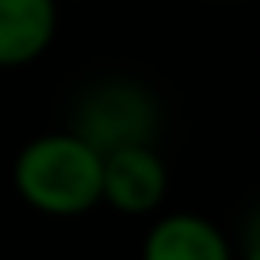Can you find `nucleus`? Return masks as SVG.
Here are the masks:
<instances>
[{"mask_svg": "<svg viewBox=\"0 0 260 260\" xmlns=\"http://www.w3.org/2000/svg\"><path fill=\"white\" fill-rule=\"evenodd\" d=\"M169 195V165L153 146H134L104 157L100 203L119 214H153Z\"/></svg>", "mask_w": 260, "mask_h": 260, "instance_id": "3", "label": "nucleus"}, {"mask_svg": "<svg viewBox=\"0 0 260 260\" xmlns=\"http://www.w3.org/2000/svg\"><path fill=\"white\" fill-rule=\"evenodd\" d=\"M142 260H237L230 237L203 214H161L142 241Z\"/></svg>", "mask_w": 260, "mask_h": 260, "instance_id": "4", "label": "nucleus"}, {"mask_svg": "<svg viewBox=\"0 0 260 260\" xmlns=\"http://www.w3.org/2000/svg\"><path fill=\"white\" fill-rule=\"evenodd\" d=\"M100 180L104 157L69 130L31 138L12 165L19 199L50 218H77L100 207Z\"/></svg>", "mask_w": 260, "mask_h": 260, "instance_id": "1", "label": "nucleus"}, {"mask_svg": "<svg viewBox=\"0 0 260 260\" xmlns=\"http://www.w3.org/2000/svg\"><path fill=\"white\" fill-rule=\"evenodd\" d=\"M157 126H161V107H157L153 92L138 81L115 77L81 96L69 134H77L88 149L107 157L119 149L153 146Z\"/></svg>", "mask_w": 260, "mask_h": 260, "instance_id": "2", "label": "nucleus"}, {"mask_svg": "<svg viewBox=\"0 0 260 260\" xmlns=\"http://www.w3.org/2000/svg\"><path fill=\"white\" fill-rule=\"evenodd\" d=\"M57 35V0H0V69L39 61Z\"/></svg>", "mask_w": 260, "mask_h": 260, "instance_id": "5", "label": "nucleus"}]
</instances>
